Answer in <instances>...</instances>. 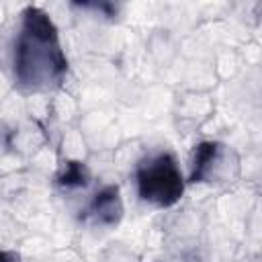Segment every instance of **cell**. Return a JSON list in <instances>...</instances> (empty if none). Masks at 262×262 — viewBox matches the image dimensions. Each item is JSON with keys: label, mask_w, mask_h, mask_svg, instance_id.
<instances>
[{"label": "cell", "mask_w": 262, "mask_h": 262, "mask_svg": "<svg viewBox=\"0 0 262 262\" xmlns=\"http://www.w3.org/2000/svg\"><path fill=\"white\" fill-rule=\"evenodd\" d=\"M14 82L25 92H43L61 84L68 59L59 43L57 27L37 6H27L14 39Z\"/></svg>", "instance_id": "cell-1"}, {"label": "cell", "mask_w": 262, "mask_h": 262, "mask_svg": "<svg viewBox=\"0 0 262 262\" xmlns=\"http://www.w3.org/2000/svg\"><path fill=\"white\" fill-rule=\"evenodd\" d=\"M137 192L156 207H172L184 192L182 172L172 154L162 151L137 166Z\"/></svg>", "instance_id": "cell-2"}, {"label": "cell", "mask_w": 262, "mask_h": 262, "mask_svg": "<svg viewBox=\"0 0 262 262\" xmlns=\"http://www.w3.org/2000/svg\"><path fill=\"white\" fill-rule=\"evenodd\" d=\"M88 215L98 225H115V223H119V219L123 215V203H121L117 186H104L102 190H98L94 201H92V205L88 207Z\"/></svg>", "instance_id": "cell-3"}, {"label": "cell", "mask_w": 262, "mask_h": 262, "mask_svg": "<svg viewBox=\"0 0 262 262\" xmlns=\"http://www.w3.org/2000/svg\"><path fill=\"white\" fill-rule=\"evenodd\" d=\"M221 154V145L213 143V141H203L196 145L194 149V160H192V172H190V180H205L211 176L213 172V164L217 162Z\"/></svg>", "instance_id": "cell-4"}, {"label": "cell", "mask_w": 262, "mask_h": 262, "mask_svg": "<svg viewBox=\"0 0 262 262\" xmlns=\"http://www.w3.org/2000/svg\"><path fill=\"white\" fill-rule=\"evenodd\" d=\"M88 182V172L78 162H68L63 172L59 174V184L63 186H84Z\"/></svg>", "instance_id": "cell-5"}, {"label": "cell", "mask_w": 262, "mask_h": 262, "mask_svg": "<svg viewBox=\"0 0 262 262\" xmlns=\"http://www.w3.org/2000/svg\"><path fill=\"white\" fill-rule=\"evenodd\" d=\"M0 262H18V256L6 250H0Z\"/></svg>", "instance_id": "cell-6"}]
</instances>
